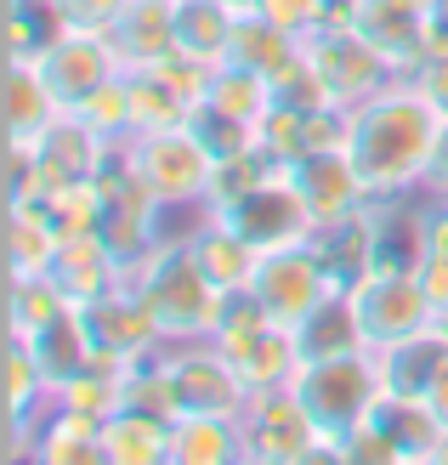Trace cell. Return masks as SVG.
<instances>
[{
  "label": "cell",
  "instance_id": "cell-1",
  "mask_svg": "<svg viewBox=\"0 0 448 465\" xmlns=\"http://www.w3.org/2000/svg\"><path fill=\"white\" fill-rule=\"evenodd\" d=\"M437 136H443V114L409 80H397L381 97L346 108L341 148L358 165L369 199H403V193H420V182H426Z\"/></svg>",
  "mask_w": 448,
  "mask_h": 465
},
{
  "label": "cell",
  "instance_id": "cell-2",
  "mask_svg": "<svg viewBox=\"0 0 448 465\" xmlns=\"http://www.w3.org/2000/svg\"><path fill=\"white\" fill-rule=\"evenodd\" d=\"M131 278H136V290H143V301H148V312H154L164 341H210L216 335L222 290L210 284V272L199 267L187 232H164Z\"/></svg>",
  "mask_w": 448,
  "mask_h": 465
},
{
  "label": "cell",
  "instance_id": "cell-3",
  "mask_svg": "<svg viewBox=\"0 0 448 465\" xmlns=\"http://www.w3.org/2000/svg\"><path fill=\"white\" fill-rule=\"evenodd\" d=\"M290 391L301 398V409L318 420L329 460L346 431H358L386 398V375H381V352H346V358H313L295 369Z\"/></svg>",
  "mask_w": 448,
  "mask_h": 465
},
{
  "label": "cell",
  "instance_id": "cell-4",
  "mask_svg": "<svg viewBox=\"0 0 448 465\" xmlns=\"http://www.w3.org/2000/svg\"><path fill=\"white\" fill-rule=\"evenodd\" d=\"M120 153H125V165L143 176V188L164 204V211H204L216 153H210L187 125L143 131V136H131Z\"/></svg>",
  "mask_w": 448,
  "mask_h": 465
},
{
  "label": "cell",
  "instance_id": "cell-5",
  "mask_svg": "<svg viewBox=\"0 0 448 465\" xmlns=\"http://www.w3.org/2000/svg\"><path fill=\"white\" fill-rule=\"evenodd\" d=\"M154 358L164 375L171 420L176 414H233V420H244L250 391L233 375V363L216 352V341H164Z\"/></svg>",
  "mask_w": 448,
  "mask_h": 465
},
{
  "label": "cell",
  "instance_id": "cell-6",
  "mask_svg": "<svg viewBox=\"0 0 448 465\" xmlns=\"http://www.w3.org/2000/svg\"><path fill=\"white\" fill-rule=\"evenodd\" d=\"M346 301H352V318H358L369 352H386V346H397V341H409V335L437 323L414 267H369L358 284L346 290Z\"/></svg>",
  "mask_w": 448,
  "mask_h": 465
},
{
  "label": "cell",
  "instance_id": "cell-7",
  "mask_svg": "<svg viewBox=\"0 0 448 465\" xmlns=\"http://www.w3.org/2000/svg\"><path fill=\"white\" fill-rule=\"evenodd\" d=\"M301 52H306V63H313V74L324 80V91H329L335 108H358V103L381 97V91H392L397 80H403L358 29H352V23H329V29L306 35Z\"/></svg>",
  "mask_w": 448,
  "mask_h": 465
},
{
  "label": "cell",
  "instance_id": "cell-8",
  "mask_svg": "<svg viewBox=\"0 0 448 465\" xmlns=\"http://www.w3.org/2000/svg\"><path fill=\"white\" fill-rule=\"evenodd\" d=\"M250 290L262 295V307H267V318L278 323V330H301L329 295H341V284L329 278V267H324V255L313 250V239L267 250L262 267H255V278H250Z\"/></svg>",
  "mask_w": 448,
  "mask_h": 465
},
{
  "label": "cell",
  "instance_id": "cell-9",
  "mask_svg": "<svg viewBox=\"0 0 448 465\" xmlns=\"http://www.w3.org/2000/svg\"><path fill=\"white\" fill-rule=\"evenodd\" d=\"M164 216L171 211L143 188V176H136L125 165V153H120L103 171V222H97V232H103V244L114 250V262L125 272L143 267V255L164 239Z\"/></svg>",
  "mask_w": 448,
  "mask_h": 465
},
{
  "label": "cell",
  "instance_id": "cell-10",
  "mask_svg": "<svg viewBox=\"0 0 448 465\" xmlns=\"http://www.w3.org/2000/svg\"><path fill=\"white\" fill-rule=\"evenodd\" d=\"M244 454L267 465H301V460H329V443L295 391L278 386V391H255L244 409Z\"/></svg>",
  "mask_w": 448,
  "mask_h": 465
},
{
  "label": "cell",
  "instance_id": "cell-11",
  "mask_svg": "<svg viewBox=\"0 0 448 465\" xmlns=\"http://www.w3.org/2000/svg\"><path fill=\"white\" fill-rule=\"evenodd\" d=\"M80 323H85L91 352L108 358V363H136V358H148L164 346L148 301L136 290V278H125V284H114L108 295H97L91 307H80Z\"/></svg>",
  "mask_w": 448,
  "mask_h": 465
},
{
  "label": "cell",
  "instance_id": "cell-12",
  "mask_svg": "<svg viewBox=\"0 0 448 465\" xmlns=\"http://www.w3.org/2000/svg\"><path fill=\"white\" fill-rule=\"evenodd\" d=\"M210 216H222L227 227H239L262 255H267V250H284V244H306V239L318 232L313 211L301 204V193L290 188L284 171H278L273 182H262L255 193H244L239 204H227V211H210Z\"/></svg>",
  "mask_w": 448,
  "mask_h": 465
},
{
  "label": "cell",
  "instance_id": "cell-13",
  "mask_svg": "<svg viewBox=\"0 0 448 465\" xmlns=\"http://www.w3.org/2000/svg\"><path fill=\"white\" fill-rule=\"evenodd\" d=\"M35 63H40V74H45V85L57 91L63 108H80L103 80L120 74V52H114V40L108 35H80V29H57L52 40L40 45Z\"/></svg>",
  "mask_w": 448,
  "mask_h": 465
},
{
  "label": "cell",
  "instance_id": "cell-14",
  "mask_svg": "<svg viewBox=\"0 0 448 465\" xmlns=\"http://www.w3.org/2000/svg\"><path fill=\"white\" fill-rule=\"evenodd\" d=\"M290 176V188L301 193V204L313 211V222H346V216H358L363 204H369V188H363V176L358 165L346 159V148H313V153H301L284 165Z\"/></svg>",
  "mask_w": 448,
  "mask_h": 465
},
{
  "label": "cell",
  "instance_id": "cell-15",
  "mask_svg": "<svg viewBox=\"0 0 448 465\" xmlns=\"http://www.w3.org/2000/svg\"><path fill=\"white\" fill-rule=\"evenodd\" d=\"M216 352L233 363V375L244 381V391H278L295 381L301 369V346L295 330H278V323H255V330H227V335H210Z\"/></svg>",
  "mask_w": 448,
  "mask_h": 465
},
{
  "label": "cell",
  "instance_id": "cell-16",
  "mask_svg": "<svg viewBox=\"0 0 448 465\" xmlns=\"http://www.w3.org/2000/svg\"><path fill=\"white\" fill-rule=\"evenodd\" d=\"M346 23H352V29H358L403 80L432 57V45H426V12L409 6V0H352V6H346Z\"/></svg>",
  "mask_w": 448,
  "mask_h": 465
},
{
  "label": "cell",
  "instance_id": "cell-17",
  "mask_svg": "<svg viewBox=\"0 0 448 465\" xmlns=\"http://www.w3.org/2000/svg\"><path fill=\"white\" fill-rule=\"evenodd\" d=\"M29 148H35V159L45 165V176H52V188H63V182H91V176H103L114 159H120L125 143H108V136L91 131L80 114H57V120L45 125Z\"/></svg>",
  "mask_w": 448,
  "mask_h": 465
},
{
  "label": "cell",
  "instance_id": "cell-18",
  "mask_svg": "<svg viewBox=\"0 0 448 465\" xmlns=\"http://www.w3.org/2000/svg\"><path fill=\"white\" fill-rule=\"evenodd\" d=\"M346 136V108H284L273 103L262 120H255V148L273 153L278 165L313 153V148H335Z\"/></svg>",
  "mask_w": 448,
  "mask_h": 465
},
{
  "label": "cell",
  "instance_id": "cell-19",
  "mask_svg": "<svg viewBox=\"0 0 448 465\" xmlns=\"http://www.w3.org/2000/svg\"><path fill=\"white\" fill-rule=\"evenodd\" d=\"M57 278V290L68 295V307H91L97 295H108L114 284H125V267L114 262V250L103 244V232H63V244L52 255V267H45Z\"/></svg>",
  "mask_w": 448,
  "mask_h": 465
},
{
  "label": "cell",
  "instance_id": "cell-20",
  "mask_svg": "<svg viewBox=\"0 0 448 465\" xmlns=\"http://www.w3.org/2000/svg\"><path fill=\"white\" fill-rule=\"evenodd\" d=\"M187 244H194L199 267L210 272V284H216V290H244L250 278H255V267H262V250H255L239 227H227L222 216H210V211H194Z\"/></svg>",
  "mask_w": 448,
  "mask_h": 465
},
{
  "label": "cell",
  "instance_id": "cell-21",
  "mask_svg": "<svg viewBox=\"0 0 448 465\" xmlns=\"http://www.w3.org/2000/svg\"><path fill=\"white\" fill-rule=\"evenodd\" d=\"M0 103H6V143L29 148L35 136L57 120V114H68L57 103V91L45 85L40 63L35 57H6V85H0Z\"/></svg>",
  "mask_w": 448,
  "mask_h": 465
},
{
  "label": "cell",
  "instance_id": "cell-22",
  "mask_svg": "<svg viewBox=\"0 0 448 465\" xmlns=\"http://www.w3.org/2000/svg\"><path fill=\"white\" fill-rule=\"evenodd\" d=\"M114 52H120V68H154L164 57H176V17L171 0H131V6L114 17Z\"/></svg>",
  "mask_w": 448,
  "mask_h": 465
},
{
  "label": "cell",
  "instance_id": "cell-23",
  "mask_svg": "<svg viewBox=\"0 0 448 465\" xmlns=\"http://www.w3.org/2000/svg\"><path fill=\"white\" fill-rule=\"evenodd\" d=\"M103 465H171V414L114 409L103 420Z\"/></svg>",
  "mask_w": 448,
  "mask_h": 465
},
{
  "label": "cell",
  "instance_id": "cell-24",
  "mask_svg": "<svg viewBox=\"0 0 448 465\" xmlns=\"http://www.w3.org/2000/svg\"><path fill=\"white\" fill-rule=\"evenodd\" d=\"M29 460H40V465H103V420L85 409L52 403L40 431H35Z\"/></svg>",
  "mask_w": 448,
  "mask_h": 465
},
{
  "label": "cell",
  "instance_id": "cell-25",
  "mask_svg": "<svg viewBox=\"0 0 448 465\" xmlns=\"http://www.w3.org/2000/svg\"><path fill=\"white\" fill-rule=\"evenodd\" d=\"M244 420L233 414H176L171 420V465H239Z\"/></svg>",
  "mask_w": 448,
  "mask_h": 465
},
{
  "label": "cell",
  "instance_id": "cell-26",
  "mask_svg": "<svg viewBox=\"0 0 448 465\" xmlns=\"http://www.w3.org/2000/svg\"><path fill=\"white\" fill-rule=\"evenodd\" d=\"M313 250L324 255L329 278H335L341 290H352L374 262H381V244H374V211L363 204V211L346 216V222H324V227L313 232Z\"/></svg>",
  "mask_w": 448,
  "mask_h": 465
},
{
  "label": "cell",
  "instance_id": "cell-27",
  "mask_svg": "<svg viewBox=\"0 0 448 465\" xmlns=\"http://www.w3.org/2000/svg\"><path fill=\"white\" fill-rule=\"evenodd\" d=\"M171 17H176V57L204 68H216L227 57L239 6H227V0H171Z\"/></svg>",
  "mask_w": 448,
  "mask_h": 465
},
{
  "label": "cell",
  "instance_id": "cell-28",
  "mask_svg": "<svg viewBox=\"0 0 448 465\" xmlns=\"http://www.w3.org/2000/svg\"><path fill=\"white\" fill-rule=\"evenodd\" d=\"M374 420H381V431L392 437V449H397V465H426L437 460V443H443V414L426 403V398H397V391H386L381 409H374Z\"/></svg>",
  "mask_w": 448,
  "mask_h": 465
},
{
  "label": "cell",
  "instance_id": "cell-29",
  "mask_svg": "<svg viewBox=\"0 0 448 465\" xmlns=\"http://www.w3.org/2000/svg\"><path fill=\"white\" fill-rule=\"evenodd\" d=\"M295 57H301V40L250 6V12H239V23H233V40H227V57L222 63H239V68H255V74L278 80Z\"/></svg>",
  "mask_w": 448,
  "mask_h": 465
},
{
  "label": "cell",
  "instance_id": "cell-30",
  "mask_svg": "<svg viewBox=\"0 0 448 465\" xmlns=\"http://www.w3.org/2000/svg\"><path fill=\"white\" fill-rule=\"evenodd\" d=\"M443 363H448V335L432 323V330H420V335H409V341H397V346L381 352L386 391H397V398H426Z\"/></svg>",
  "mask_w": 448,
  "mask_h": 465
},
{
  "label": "cell",
  "instance_id": "cell-31",
  "mask_svg": "<svg viewBox=\"0 0 448 465\" xmlns=\"http://www.w3.org/2000/svg\"><path fill=\"white\" fill-rule=\"evenodd\" d=\"M23 341V335H17ZM29 352L35 363L45 369V386H52V398L80 375V369L91 363V341H85V323H80V307H68L63 318H52L40 335H29Z\"/></svg>",
  "mask_w": 448,
  "mask_h": 465
},
{
  "label": "cell",
  "instance_id": "cell-32",
  "mask_svg": "<svg viewBox=\"0 0 448 465\" xmlns=\"http://www.w3.org/2000/svg\"><path fill=\"white\" fill-rule=\"evenodd\" d=\"M57 244H63V232L45 216V204H6V272L12 278L45 272Z\"/></svg>",
  "mask_w": 448,
  "mask_h": 465
},
{
  "label": "cell",
  "instance_id": "cell-33",
  "mask_svg": "<svg viewBox=\"0 0 448 465\" xmlns=\"http://www.w3.org/2000/svg\"><path fill=\"white\" fill-rule=\"evenodd\" d=\"M295 346H301V363H313V358H346V352H369V346H363V330H358V318H352L346 290H341V295H329L324 307L301 323V330H295Z\"/></svg>",
  "mask_w": 448,
  "mask_h": 465
},
{
  "label": "cell",
  "instance_id": "cell-34",
  "mask_svg": "<svg viewBox=\"0 0 448 465\" xmlns=\"http://www.w3.org/2000/svg\"><path fill=\"white\" fill-rule=\"evenodd\" d=\"M68 312V295L57 290L52 272H29V278H12L6 284V335H40L52 318Z\"/></svg>",
  "mask_w": 448,
  "mask_h": 465
},
{
  "label": "cell",
  "instance_id": "cell-35",
  "mask_svg": "<svg viewBox=\"0 0 448 465\" xmlns=\"http://www.w3.org/2000/svg\"><path fill=\"white\" fill-rule=\"evenodd\" d=\"M204 103H216L222 114H233V120H244L255 131V120L273 108V80L255 74V68H239V63H216V68H210Z\"/></svg>",
  "mask_w": 448,
  "mask_h": 465
},
{
  "label": "cell",
  "instance_id": "cell-36",
  "mask_svg": "<svg viewBox=\"0 0 448 465\" xmlns=\"http://www.w3.org/2000/svg\"><path fill=\"white\" fill-rule=\"evenodd\" d=\"M278 171V159L262 153V148H244V153H227L216 159V171H210V193H204V211H227V204H239L244 193H255L262 182H273Z\"/></svg>",
  "mask_w": 448,
  "mask_h": 465
},
{
  "label": "cell",
  "instance_id": "cell-37",
  "mask_svg": "<svg viewBox=\"0 0 448 465\" xmlns=\"http://www.w3.org/2000/svg\"><path fill=\"white\" fill-rule=\"evenodd\" d=\"M68 114H80V120H85L91 131H103L108 143H131L136 125H131V80H125V68H120L114 80H103L80 108H68Z\"/></svg>",
  "mask_w": 448,
  "mask_h": 465
},
{
  "label": "cell",
  "instance_id": "cell-38",
  "mask_svg": "<svg viewBox=\"0 0 448 465\" xmlns=\"http://www.w3.org/2000/svg\"><path fill=\"white\" fill-rule=\"evenodd\" d=\"M45 216L57 222V232H97V222H103V176L52 188L45 193Z\"/></svg>",
  "mask_w": 448,
  "mask_h": 465
},
{
  "label": "cell",
  "instance_id": "cell-39",
  "mask_svg": "<svg viewBox=\"0 0 448 465\" xmlns=\"http://www.w3.org/2000/svg\"><path fill=\"white\" fill-rule=\"evenodd\" d=\"M187 131H194V136H199V143H204L210 153H216V159L255 148V131H250L244 120H233V114H222L216 103H199L194 114H187Z\"/></svg>",
  "mask_w": 448,
  "mask_h": 465
},
{
  "label": "cell",
  "instance_id": "cell-40",
  "mask_svg": "<svg viewBox=\"0 0 448 465\" xmlns=\"http://www.w3.org/2000/svg\"><path fill=\"white\" fill-rule=\"evenodd\" d=\"M131 0H45L52 29H80V35H108Z\"/></svg>",
  "mask_w": 448,
  "mask_h": 465
},
{
  "label": "cell",
  "instance_id": "cell-41",
  "mask_svg": "<svg viewBox=\"0 0 448 465\" xmlns=\"http://www.w3.org/2000/svg\"><path fill=\"white\" fill-rule=\"evenodd\" d=\"M409 85H414L420 97H426V103L443 114V120H448V57H426V63H420L414 74H409Z\"/></svg>",
  "mask_w": 448,
  "mask_h": 465
},
{
  "label": "cell",
  "instance_id": "cell-42",
  "mask_svg": "<svg viewBox=\"0 0 448 465\" xmlns=\"http://www.w3.org/2000/svg\"><path fill=\"white\" fill-rule=\"evenodd\" d=\"M414 272H420V290H426L432 312L443 318V312H448V255H437V250H432V255H420V267H414Z\"/></svg>",
  "mask_w": 448,
  "mask_h": 465
},
{
  "label": "cell",
  "instance_id": "cell-43",
  "mask_svg": "<svg viewBox=\"0 0 448 465\" xmlns=\"http://www.w3.org/2000/svg\"><path fill=\"white\" fill-rule=\"evenodd\" d=\"M420 211H426V255H448V199L420 193Z\"/></svg>",
  "mask_w": 448,
  "mask_h": 465
},
{
  "label": "cell",
  "instance_id": "cell-44",
  "mask_svg": "<svg viewBox=\"0 0 448 465\" xmlns=\"http://www.w3.org/2000/svg\"><path fill=\"white\" fill-rule=\"evenodd\" d=\"M420 193L448 199V120H443V136H437V148H432V165H426V182H420Z\"/></svg>",
  "mask_w": 448,
  "mask_h": 465
},
{
  "label": "cell",
  "instance_id": "cell-45",
  "mask_svg": "<svg viewBox=\"0 0 448 465\" xmlns=\"http://www.w3.org/2000/svg\"><path fill=\"white\" fill-rule=\"evenodd\" d=\"M426 45H432V57H448V0L426 6Z\"/></svg>",
  "mask_w": 448,
  "mask_h": 465
},
{
  "label": "cell",
  "instance_id": "cell-46",
  "mask_svg": "<svg viewBox=\"0 0 448 465\" xmlns=\"http://www.w3.org/2000/svg\"><path fill=\"white\" fill-rule=\"evenodd\" d=\"M426 403L443 414V426H448V363L437 369V381H432V391H426Z\"/></svg>",
  "mask_w": 448,
  "mask_h": 465
},
{
  "label": "cell",
  "instance_id": "cell-47",
  "mask_svg": "<svg viewBox=\"0 0 448 465\" xmlns=\"http://www.w3.org/2000/svg\"><path fill=\"white\" fill-rule=\"evenodd\" d=\"M227 6H239V12H250V6H255V0H227Z\"/></svg>",
  "mask_w": 448,
  "mask_h": 465
},
{
  "label": "cell",
  "instance_id": "cell-48",
  "mask_svg": "<svg viewBox=\"0 0 448 465\" xmlns=\"http://www.w3.org/2000/svg\"><path fill=\"white\" fill-rule=\"evenodd\" d=\"M437 330H443V335H448V312H443V318H437Z\"/></svg>",
  "mask_w": 448,
  "mask_h": 465
},
{
  "label": "cell",
  "instance_id": "cell-49",
  "mask_svg": "<svg viewBox=\"0 0 448 465\" xmlns=\"http://www.w3.org/2000/svg\"><path fill=\"white\" fill-rule=\"evenodd\" d=\"M409 6H420V12H426V6H432V0H409Z\"/></svg>",
  "mask_w": 448,
  "mask_h": 465
}]
</instances>
